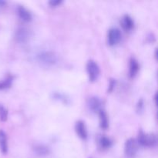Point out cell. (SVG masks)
<instances>
[{
    "label": "cell",
    "mask_w": 158,
    "mask_h": 158,
    "mask_svg": "<svg viewBox=\"0 0 158 158\" xmlns=\"http://www.w3.org/2000/svg\"><path fill=\"white\" fill-rule=\"evenodd\" d=\"M13 78L14 77L12 75H9L6 79L0 80V89H5L11 87Z\"/></svg>",
    "instance_id": "2e32d148"
},
{
    "label": "cell",
    "mask_w": 158,
    "mask_h": 158,
    "mask_svg": "<svg viewBox=\"0 0 158 158\" xmlns=\"http://www.w3.org/2000/svg\"><path fill=\"white\" fill-rule=\"evenodd\" d=\"M37 60L41 64L46 66H54L58 61V56L52 51H43L37 55Z\"/></svg>",
    "instance_id": "6da1fadb"
},
{
    "label": "cell",
    "mask_w": 158,
    "mask_h": 158,
    "mask_svg": "<svg viewBox=\"0 0 158 158\" xmlns=\"http://www.w3.org/2000/svg\"><path fill=\"white\" fill-rule=\"evenodd\" d=\"M137 143L143 147H153L157 143V137L154 134H146L142 130L139 131Z\"/></svg>",
    "instance_id": "7a4b0ae2"
},
{
    "label": "cell",
    "mask_w": 158,
    "mask_h": 158,
    "mask_svg": "<svg viewBox=\"0 0 158 158\" xmlns=\"http://www.w3.org/2000/svg\"><path fill=\"white\" fill-rule=\"evenodd\" d=\"M121 38V32L118 28L112 27L109 29L107 34V41L110 46H114L120 43Z\"/></svg>",
    "instance_id": "5b68a950"
},
{
    "label": "cell",
    "mask_w": 158,
    "mask_h": 158,
    "mask_svg": "<svg viewBox=\"0 0 158 158\" xmlns=\"http://www.w3.org/2000/svg\"><path fill=\"white\" fill-rule=\"evenodd\" d=\"M62 2H63L62 0H51V1L49 2V4L51 6H57L61 4Z\"/></svg>",
    "instance_id": "d6986e66"
},
{
    "label": "cell",
    "mask_w": 158,
    "mask_h": 158,
    "mask_svg": "<svg viewBox=\"0 0 158 158\" xmlns=\"http://www.w3.org/2000/svg\"><path fill=\"white\" fill-rule=\"evenodd\" d=\"M86 71H87L88 77L89 81L94 82L98 78L100 73V68L98 63L94 60H89L86 63Z\"/></svg>",
    "instance_id": "3957f363"
},
{
    "label": "cell",
    "mask_w": 158,
    "mask_h": 158,
    "mask_svg": "<svg viewBox=\"0 0 158 158\" xmlns=\"http://www.w3.org/2000/svg\"><path fill=\"white\" fill-rule=\"evenodd\" d=\"M99 117H100V126L102 129H107L109 127V120H108L107 114L104 110H101L98 112Z\"/></svg>",
    "instance_id": "7c38bea8"
},
{
    "label": "cell",
    "mask_w": 158,
    "mask_h": 158,
    "mask_svg": "<svg viewBox=\"0 0 158 158\" xmlns=\"http://www.w3.org/2000/svg\"><path fill=\"white\" fill-rule=\"evenodd\" d=\"M34 151L38 155L46 156L49 153V148L44 144H35L34 147Z\"/></svg>",
    "instance_id": "5bb4252c"
},
{
    "label": "cell",
    "mask_w": 158,
    "mask_h": 158,
    "mask_svg": "<svg viewBox=\"0 0 158 158\" xmlns=\"http://www.w3.org/2000/svg\"><path fill=\"white\" fill-rule=\"evenodd\" d=\"M143 100H142V99H140V100L138 101V103L137 104V111H141L142 110H143Z\"/></svg>",
    "instance_id": "ffe728a7"
},
{
    "label": "cell",
    "mask_w": 158,
    "mask_h": 158,
    "mask_svg": "<svg viewBox=\"0 0 158 158\" xmlns=\"http://www.w3.org/2000/svg\"><path fill=\"white\" fill-rule=\"evenodd\" d=\"M130 68H129V76L130 77L133 78L137 75L140 69V65L138 61L134 57H131L130 59Z\"/></svg>",
    "instance_id": "8fae6325"
},
{
    "label": "cell",
    "mask_w": 158,
    "mask_h": 158,
    "mask_svg": "<svg viewBox=\"0 0 158 158\" xmlns=\"http://www.w3.org/2000/svg\"><path fill=\"white\" fill-rule=\"evenodd\" d=\"M113 142L109 137H106L105 135L101 136L99 139V144H100V148H103V149H107L110 148L112 145Z\"/></svg>",
    "instance_id": "9a60e30c"
},
{
    "label": "cell",
    "mask_w": 158,
    "mask_h": 158,
    "mask_svg": "<svg viewBox=\"0 0 158 158\" xmlns=\"http://www.w3.org/2000/svg\"><path fill=\"white\" fill-rule=\"evenodd\" d=\"M87 104L89 110L94 113H98L99 111L103 110L102 109L103 102L100 100V98H99L98 97H96V96H93V97H89V100H88Z\"/></svg>",
    "instance_id": "52a82bcc"
},
{
    "label": "cell",
    "mask_w": 158,
    "mask_h": 158,
    "mask_svg": "<svg viewBox=\"0 0 158 158\" xmlns=\"http://www.w3.org/2000/svg\"><path fill=\"white\" fill-rule=\"evenodd\" d=\"M138 143L134 138H130L125 142L124 153L128 158H134L138 151Z\"/></svg>",
    "instance_id": "277c9868"
},
{
    "label": "cell",
    "mask_w": 158,
    "mask_h": 158,
    "mask_svg": "<svg viewBox=\"0 0 158 158\" xmlns=\"http://www.w3.org/2000/svg\"><path fill=\"white\" fill-rule=\"evenodd\" d=\"M7 118L8 110L2 104H0V120L1 121H6Z\"/></svg>",
    "instance_id": "e0dca14e"
},
{
    "label": "cell",
    "mask_w": 158,
    "mask_h": 158,
    "mask_svg": "<svg viewBox=\"0 0 158 158\" xmlns=\"http://www.w3.org/2000/svg\"><path fill=\"white\" fill-rule=\"evenodd\" d=\"M0 150L2 154H6L8 151V140L6 132L0 130Z\"/></svg>",
    "instance_id": "4fadbf2b"
},
{
    "label": "cell",
    "mask_w": 158,
    "mask_h": 158,
    "mask_svg": "<svg viewBox=\"0 0 158 158\" xmlns=\"http://www.w3.org/2000/svg\"><path fill=\"white\" fill-rule=\"evenodd\" d=\"M120 24L124 30L130 31L134 27V21L132 17L128 14H125L120 20Z\"/></svg>",
    "instance_id": "9c48e42d"
},
{
    "label": "cell",
    "mask_w": 158,
    "mask_h": 158,
    "mask_svg": "<svg viewBox=\"0 0 158 158\" xmlns=\"http://www.w3.org/2000/svg\"><path fill=\"white\" fill-rule=\"evenodd\" d=\"M54 97H55L56 99H60L61 100H63L64 102H66V100H68V99H66V96L63 95V94H60V93H56Z\"/></svg>",
    "instance_id": "ac0fdd59"
},
{
    "label": "cell",
    "mask_w": 158,
    "mask_h": 158,
    "mask_svg": "<svg viewBox=\"0 0 158 158\" xmlns=\"http://www.w3.org/2000/svg\"><path fill=\"white\" fill-rule=\"evenodd\" d=\"M6 4V2L5 1H0V6H4V5Z\"/></svg>",
    "instance_id": "7402d4cb"
},
{
    "label": "cell",
    "mask_w": 158,
    "mask_h": 158,
    "mask_svg": "<svg viewBox=\"0 0 158 158\" xmlns=\"http://www.w3.org/2000/svg\"><path fill=\"white\" fill-rule=\"evenodd\" d=\"M75 131L77 132V135L80 138L83 139V140L87 138V130H86V127L84 121H83V120H78V121L76 122Z\"/></svg>",
    "instance_id": "ba28073f"
},
{
    "label": "cell",
    "mask_w": 158,
    "mask_h": 158,
    "mask_svg": "<svg viewBox=\"0 0 158 158\" xmlns=\"http://www.w3.org/2000/svg\"><path fill=\"white\" fill-rule=\"evenodd\" d=\"M115 86V81L114 80H111L110 83V88H109V91H111L114 88V86Z\"/></svg>",
    "instance_id": "44dd1931"
},
{
    "label": "cell",
    "mask_w": 158,
    "mask_h": 158,
    "mask_svg": "<svg viewBox=\"0 0 158 158\" xmlns=\"http://www.w3.org/2000/svg\"><path fill=\"white\" fill-rule=\"evenodd\" d=\"M15 40L19 43H26L31 37V32L29 29L25 27H20L15 31Z\"/></svg>",
    "instance_id": "8992f818"
},
{
    "label": "cell",
    "mask_w": 158,
    "mask_h": 158,
    "mask_svg": "<svg viewBox=\"0 0 158 158\" xmlns=\"http://www.w3.org/2000/svg\"><path fill=\"white\" fill-rule=\"evenodd\" d=\"M17 12H18L19 16L20 19H22L23 21L29 22L32 20V13H31L30 11H29V9H26L25 6H19L18 8H17Z\"/></svg>",
    "instance_id": "30bf717a"
}]
</instances>
